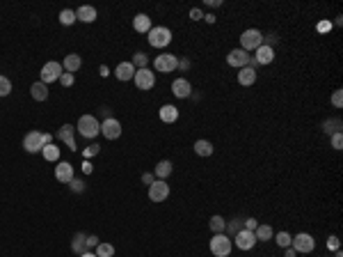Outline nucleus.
<instances>
[{
  "instance_id": "nucleus-48",
  "label": "nucleus",
  "mask_w": 343,
  "mask_h": 257,
  "mask_svg": "<svg viewBox=\"0 0 343 257\" xmlns=\"http://www.w3.org/2000/svg\"><path fill=\"white\" fill-rule=\"evenodd\" d=\"M204 19H206V21H208V23H215V16H213V14H206V16H204Z\"/></svg>"
},
{
  "instance_id": "nucleus-9",
  "label": "nucleus",
  "mask_w": 343,
  "mask_h": 257,
  "mask_svg": "<svg viewBox=\"0 0 343 257\" xmlns=\"http://www.w3.org/2000/svg\"><path fill=\"white\" fill-rule=\"evenodd\" d=\"M291 246L295 248V253H311V250L316 248V241H314V236H311V234H307V232H300V234L293 236Z\"/></svg>"
},
{
  "instance_id": "nucleus-50",
  "label": "nucleus",
  "mask_w": 343,
  "mask_h": 257,
  "mask_svg": "<svg viewBox=\"0 0 343 257\" xmlns=\"http://www.w3.org/2000/svg\"><path fill=\"white\" fill-rule=\"evenodd\" d=\"M83 170L85 172H91V163H83Z\"/></svg>"
},
{
  "instance_id": "nucleus-3",
  "label": "nucleus",
  "mask_w": 343,
  "mask_h": 257,
  "mask_svg": "<svg viewBox=\"0 0 343 257\" xmlns=\"http://www.w3.org/2000/svg\"><path fill=\"white\" fill-rule=\"evenodd\" d=\"M147 37H149V44H151L154 49H165V46H169V42H172V32H169L167 28H162V26L151 28L147 32Z\"/></svg>"
},
{
  "instance_id": "nucleus-2",
  "label": "nucleus",
  "mask_w": 343,
  "mask_h": 257,
  "mask_svg": "<svg viewBox=\"0 0 343 257\" xmlns=\"http://www.w3.org/2000/svg\"><path fill=\"white\" fill-rule=\"evenodd\" d=\"M76 128H78V133H80L83 138L91 140V138H96L98 133H101V122H98L94 115H83V117L78 120Z\"/></svg>"
},
{
  "instance_id": "nucleus-46",
  "label": "nucleus",
  "mask_w": 343,
  "mask_h": 257,
  "mask_svg": "<svg viewBox=\"0 0 343 257\" xmlns=\"http://www.w3.org/2000/svg\"><path fill=\"white\" fill-rule=\"evenodd\" d=\"M295 255H297L295 248H293V246H288V248H286V257H295Z\"/></svg>"
},
{
  "instance_id": "nucleus-6",
  "label": "nucleus",
  "mask_w": 343,
  "mask_h": 257,
  "mask_svg": "<svg viewBox=\"0 0 343 257\" xmlns=\"http://www.w3.org/2000/svg\"><path fill=\"white\" fill-rule=\"evenodd\" d=\"M169 198V184L162 179H156L154 184L149 186V200L151 202H165Z\"/></svg>"
},
{
  "instance_id": "nucleus-16",
  "label": "nucleus",
  "mask_w": 343,
  "mask_h": 257,
  "mask_svg": "<svg viewBox=\"0 0 343 257\" xmlns=\"http://www.w3.org/2000/svg\"><path fill=\"white\" fill-rule=\"evenodd\" d=\"M256 64H270L274 60V49L270 44H261L259 49H256V55H254Z\"/></svg>"
},
{
  "instance_id": "nucleus-32",
  "label": "nucleus",
  "mask_w": 343,
  "mask_h": 257,
  "mask_svg": "<svg viewBox=\"0 0 343 257\" xmlns=\"http://www.w3.org/2000/svg\"><path fill=\"white\" fill-rule=\"evenodd\" d=\"M114 255V246L112 243H98L96 246V257H112Z\"/></svg>"
},
{
  "instance_id": "nucleus-10",
  "label": "nucleus",
  "mask_w": 343,
  "mask_h": 257,
  "mask_svg": "<svg viewBox=\"0 0 343 257\" xmlns=\"http://www.w3.org/2000/svg\"><path fill=\"white\" fill-rule=\"evenodd\" d=\"M154 67H156V72H160V74H169V72H174L176 67H179V60H176V55H172V53H165V55H158L154 60Z\"/></svg>"
},
{
  "instance_id": "nucleus-44",
  "label": "nucleus",
  "mask_w": 343,
  "mask_h": 257,
  "mask_svg": "<svg viewBox=\"0 0 343 257\" xmlns=\"http://www.w3.org/2000/svg\"><path fill=\"white\" fill-rule=\"evenodd\" d=\"M142 181L151 186V184H154V175H149V172H147V175H142Z\"/></svg>"
},
{
  "instance_id": "nucleus-30",
  "label": "nucleus",
  "mask_w": 343,
  "mask_h": 257,
  "mask_svg": "<svg viewBox=\"0 0 343 257\" xmlns=\"http://www.w3.org/2000/svg\"><path fill=\"white\" fill-rule=\"evenodd\" d=\"M224 228H227V221H224L222 216H213V218H210V230H213L215 234H224Z\"/></svg>"
},
{
  "instance_id": "nucleus-42",
  "label": "nucleus",
  "mask_w": 343,
  "mask_h": 257,
  "mask_svg": "<svg viewBox=\"0 0 343 257\" xmlns=\"http://www.w3.org/2000/svg\"><path fill=\"white\" fill-rule=\"evenodd\" d=\"M98 147H101V145H91V147H87V150H85V156H94V154H98Z\"/></svg>"
},
{
  "instance_id": "nucleus-8",
  "label": "nucleus",
  "mask_w": 343,
  "mask_h": 257,
  "mask_svg": "<svg viewBox=\"0 0 343 257\" xmlns=\"http://www.w3.org/2000/svg\"><path fill=\"white\" fill-rule=\"evenodd\" d=\"M135 85H137V90H151V87L156 85V74L151 72V69H137L133 76Z\"/></svg>"
},
{
  "instance_id": "nucleus-24",
  "label": "nucleus",
  "mask_w": 343,
  "mask_h": 257,
  "mask_svg": "<svg viewBox=\"0 0 343 257\" xmlns=\"http://www.w3.org/2000/svg\"><path fill=\"white\" fill-rule=\"evenodd\" d=\"M80 64H83V60H80V55L78 53H71V55L64 57V69H67V74H76L78 69H80Z\"/></svg>"
},
{
  "instance_id": "nucleus-26",
  "label": "nucleus",
  "mask_w": 343,
  "mask_h": 257,
  "mask_svg": "<svg viewBox=\"0 0 343 257\" xmlns=\"http://www.w3.org/2000/svg\"><path fill=\"white\" fill-rule=\"evenodd\" d=\"M154 175H156L158 179H162V181H167V177L172 175V163H169V161H160V163L156 165Z\"/></svg>"
},
{
  "instance_id": "nucleus-36",
  "label": "nucleus",
  "mask_w": 343,
  "mask_h": 257,
  "mask_svg": "<svg viewBox=\"0 0 343 257\" xmlns=\"http://www.w3.org/2000/svg\"><path fill=\"white\" fill-rule=\"evenodd\" d=\"M60 83H62L64 87H71L76 83V76H73V74H62V76H60Z\"/></svg>"
},
{
  "instance_id": "nucleus-22",
  "label": "nucleus",
  "mask_w": 343,
  "mask_h": 257,
  "mask_svg": "<svg viewBox=\"0 0 343 257\" xmlns=\"http://www.w3.org/2000/svg\"><path fill=\"white\" fill-rule=\"evenodd\" d=\"M30 94H32V99L35 101H46L48 99V87H46V83H32L30 85Z\"/></svg>"
},
{
  "instance_id": "nucleus-18",
  "label": "nucleus",
  "mask_w": 343,
  "mask_h": 257,
  "mask_svg": "<svg viewBox=\"0 0 343 257\" xmlns=\"http://www.w3.org/2000/svg\"><path fill=\"white\" fill-rule=\"evenodd\" d=\"M238 83L243 87H250L256 83V69H252V67H243L238 72Z\"/></svg>"
},
{
  "instance_id": "nucleus-13",
  "label": "nucleus",
  "mask_w": 343,
  "mask_h": 257,
  "mask_svg": "<svg viewBox=\"0 0 343 257\" xmlns=\"http://www.w3.org/2000/svg\"><path fill=\"white\" fill-rule=\"evenodd\" d=\"M250 57H252V55H247V51L233 49V51H229L227 62L231 64V67H238V69H243V67H247V64H250Z\"/></svg>"
},
{
  "instance_id": "nucleus-23",
  "label": "nucleus",
  "mask_w": 343,
  "mask_h": 257,
  "mask_svg": "<svg viewBox=\"0 0 343 257\" xmlns=\"http://www.w3.org/2000/svg\"><path fill=\"white\" fill-rule=\"evenodd\" d=\"M133 28L135 32H142V35H147L149 30H151V19L147 14H137L133 19Z\"/></svg>"
},
{
  "instance_id": "nucleus-4",
  "label": "nucleus",
  "mask_w": 343,
  "mask_h": 257,
  "mask_svg": "<svg viewBox=\"0 0 343 257\" xmlns=\"http://www.w3.org/2000/svg\"><path fill=\"white\" fill-rule=\"evenodd\" d=\"M263 44V35H261V30L252 28V30H245L243 35H240V49L243 51H256Z\"/></svg>"
},
{
  "instance_id": "nucleus-41",
  "label": "nucleus",
  "mask_w": 343,
  "mask_h": 257,
  "mask_svg": "<svg viewBox=\"0 0 343 257\" xmlns=\"http://www.w3.org/2000/svg\"><path fill=\"white\" fill-rule=\"evenodd\" d=\"M259 228V225H256V218H247L245 221V230H250V232H254V230Z\"/></svg>"
},
{
  "instance_id": "nucleus-33",
  "label": "nucleus",
  "mask_w": 343,
  "mask_h": 257,
  "mask_svg": "<svg viewBox=\"0 0 343 257\" xmlns=\"http://www.w3.org/2000/svg\"><path fill=\"white\" fill-rule=\"evenodd\" d=\"M274 241H277V246H281V248H288V246H291V241H293V236L288 234V232H277Z\"/></svg>"
},
{
  "instance_id": "nucleus-51",
  "label": "nucleus",
  "mask_w": 343,
  "mask_h": 257,
  "mask_svg": "<svg viewBox=\"0 0 343 257\" xmlns=\"http://www.w3.org/2000/svg\"><path fill=\"white\" fill-rule=\"evenodd\" d=\"M80 257H96V253H90V250H87V253H83Z\"/></svg>"
},
{
  "instance_id": "nucleus-31",
  "label": "nucleus",
  "mask_w": 343,
  "mask_h": 257,
  "mask_svg": "<svg viewBox=\"0 0 343 257\" xmlns=\"http://www.w3.org/2000/svg\"><path fill=\"white\" fill-rule=\"evenodd\" d=\"M73 21H78L73 9H62V12H60V23H62V26H73Z\"/></svg>"
},
{
  "instance_id": "nucleus-45",
  "label": "nucleus",
  "mask_w": 343,
  "mask_h": 257,
  "mask_svg": "<svg viewBox=\"0 0 343 257\" xmlns=\"http://www.w3.org/2000/svg\"><path fill=\"white\" fill-rule=\"evenodd\" d=\"M229 230H231V234L236 236L240 232V225H238V223H231V225H229Z\"/></svg>"
},
{
  "instance_id": "nucleus-35",
  "label": "nucleus",
  "mask_w": 343,
  "mask_h": 257,
  "mask_svg": "<svg viewBox=\"0 0 343 257\" xmlns=\"http://www.w3.org/2000/svg\"><path fill=\"white\" fill-rule=\"evenodd\" d=\"M9 92H12V83H9V78L0 76V97H7Z\"/></svg>"
},
{
  "instance_id": "nucleus-47",
  "label": "nucleus",
  "mask_w": 343,
  "mask_h": 257,
  "mask_svg": "<svg viewBox=\"0 0 343 257\" xmlns=\"http://www.w3.org/2000/svg\"><path fill=\"white\" fill-rule=\"evenodd\" d=\"M329 28H332V23H327V21H325V23H320V26H318V30H329Z\"/></svg>"
},
{
  "instance_id": "nucleus-1",
  "label": "nucleus",
  "mask_w": 343,
  "mask_h": 257,
  "mask_svg": "<svg viewBox=\"0 0 343 257\" xmlns=\"http://www.w3.org/2000/svg\"><path fill=\"white\" fill-rule=\"evenodd\" d=\"M50 143H53V136L50 133H42V131H30L28 136L23 138V147H25L28 154H37V152H42Z\"/></svg>"
},
{
  "instance_id": "nucleus-17",
  "label": "nucleus",
  "mask_w": 343,
  "mask_h": 257,
  "mask_svg": "<svg viewBox=\"0 0 343 257\" xmlns=\"http://www.w3.org/2000/svg\"><path fill=\"white\" fill-rule=\"evenodd\" d=\"M135 72H137V69L133 67V62H121V64H117L114 76H117L119 80H131L135 76Z\"/></svg>"
},
{
  "instance_id": "nucleus-14",
  "label": "nucleus",
  "mask_w": 343,
  "mask_h": 257,
  "mask_svg": "<svg viewBox=\"0 0 343 257\" xmlns=\"http://www.w3.org/2000/svg\"><path fill=\"white\" fill-rule=\"evenodd\" d=\"M233 239H236V246H238L240 250H252L254 243H256V236H254V232H250V230H240Z\"/></svg>"
},
{
  "instance_id": "nucleus-11",
  "label": "nucleus",
  "mask_w": 343,
  "mask_h": 257,
  "mask_svg": "<svg viewBox=\"0 0 343 257\" xmlns=\"http://www.w3.org/2000/svg\"><path fill=\"white\" fill-rule=\"evenodd\" d=\"M101 133H103L108 140H117L121 136V122L114 120V117H108V120L101 122Z\"/></svg>"
},
{
  "instance_id": "nucleus-29",
  "label": "nucleus",
  "mask_w": 343,
  "mask_h": 257,
  "mask_svg": "<svg viewBox=\"0 0 343 257\" xmlns=\"http://www.w3.org/2000/svg\"><path fill=\"white\" fill-rule=\"evenodd\" d=\"M42 154H44L46 161H60V147H55V143L46 145V147L42 150Z\"/></svg>"
},
{
  "instance_id": "nucleus-25",
  "label": "nucleus",
  "mask_w": 343,
  "mask_h": 257,
  "mask_svg": "<svg viewBox=\"0 0 343 257\" xmlns=\"http://www.w3.org/2000/svg\"><path fill=\"white\" fill-rule=\"evenodd\" d=\"M71 248H73V253H78V255L87 253V234L78 232V234L73 236V241H71Z\"/></svg>"
},
{
  "instance_id": "nucleus-21",
  "label": "nucleus",
  "mask_w": 343,
  "mask_h": 257,
  "mask_svg": "<svg viewBox=\"0 0 343 257\" xmlns=\"http://www.w3.org/2000/svg\"><path fill=\"white\" fill-rule=\"evenodd\" d=\"M160 120L165 122V124H174V122L179 120V108L172 106V103L162 106V108H160Z\"/></svg>"
},
{
  "instance_id": "nucleus-15",
  "label": "nucleus",
  "mask_w": 343,
  "mask_h": 257,
  "mask_svg": "<svg viewBox=\"0 0 343 257\" xmlns=\"http://www.w3.org/2000/svg\"><path fill=\"white\" fill-rule=\"evenodd\" d=\"M172 92H174V97H179V99H188L190 94H192V85H190V80H185V78H176L174 83H172Z\"/></svg>"
},
{
  "instance_id": "nucleus-5",
  "label": "nucleus",
  "mask_w": 343,
  "mask_h": 257,
  "mask_svg": "<svg viewBox=\"0 0 343 257\" xmlns=\"http://www.w3.org/2000/svg\"><path fill=\"white\" fill-rule=\"evenodd\" d=\"M210 253L215 257H227L231 253V236L227 234H215L210 239Z\"/></svg>"
},
{
  "instance_id": "nucleus-7",
  "label": "nucleus",
  "mask_w": 343,
  "mask_h": 257,
  "mask_svg": "<svg viewBox=\"0 0 343 257\" xmlns=\"http://www.w3.org/2000/svg\"><path fill=\"white\" fill-rule=\"evenodd\" d=\"M62 64L60 62H55V60H53V62H46L42 67V74H39V76H42V83H53V80H60V76H62Z\"/></svg>"
},
{
  "instance_id": "nucleus-39",
  "label": "nucleus",
  "mask_w": 343,
  "mask_h": 257,
  "mask_svg": "<svg viewBox=\"0 0 343 257\" xmlns=\"http://www.w3.org/2000/svg\"><path fill=\"white\" fill-rule=\"evenodd\" d=\"M327 248L329 250H339V236H329V239H327Z\"/></svg>"
},
{
  "instance_id": "nucleus-28",
  "label": "nucleus",
  "mask_w": 343,
  "mask_h": 257,
  "mask_svg": "<svg viewBox=\"0 0 343 257\" xmlns=\"http://www.w3.org/2000/svg\"><path fill=\"white\" fill-rule=\"evenodd\" d=\"M195 152H197V156H210V154H213V145H210L208 140H197Z\"/></svg>"
},
{
  "instance_id": "nucleus-38",
  "label": "nucleus",
  "mask_w": 343,
  "mask_h": 257,
  "mask_svg": "<svg viewBox=\"0 0 343 257\" xmlns=\"http://www.w3.org/2000/svg\"><path fill=\"white\" fill-rule=\"evenodd\" d=\"M332 147H334V150H341V147H343V136L339 133V131L332 136Z\"/></svg>"
},
{
  "instance_id": "nucleus-27",
  "label": "nucleus",
  "mask_w": 343,
  "mask_h": 257,
  "mask_svg": "<svg viewBox=\"0 0 343 257\" xmlns=\"http://www.w3.org/2000/svg\"><path fill=\"white\" fill-rule=\"evenodd\" d=\"M254 236H256V241H270L273 239V228L270 225H259L254 230Z\"/></svg>"
},
{
  "instance_id": "nucleus-19",
  "label": "nucleus",
  "mask_w": 343,
  "mask_h": 257,
  "mask_svg": "<svg viewBox=\"0 0 343 257\" xmlns=\"http://www.w3.org/2000/svg\"><path fill=\"white\" fill-rule=\"evenodd\" d=\"M57 138L69 145V150H71V152L76 150V138H73V127H71V124H64V127L57 131Z\"/></svg>"
},
{
  "instance_id": "nucleus-43",
  "label": "nucleus",
  "mask_w": 343,
  "mask_h": 257,
  "mask_svg": "<svg viewBox=\"0 0 343 257\" xmlns=\"http://www.w3.org/2000/svg\"><path fill=\"white\" fill-rule=\"evenodd\" d=\"M98 243H101V241H98V239H96V236H94V234H91V236H87V248H96Z\"/></svg>"
},
{
  "instance_id": "nucleus-37",
  "label": "nucleus",
  "mask_w": 343,
  "mask_h": 257,
  "mask_svg": "<svg viewBox=\"0 0 343 257\" xmlns=\"http://www.w3.org/2000/svg\"><path fill=\"white\" fill-rule=\"evenodd\" d=\"M332 106H334V108H341V106H343V94H341V90H336V92L332 94Z\"/></svg>"
},
{
  "instance_id": "nucleus-40",
  "label": "nucleus",
  "mask_w": 343,
  "mask_h": 257,
  "mask_svg": "<svg viewBox=\"0 0 343 257\" xmlns=\"http://www.w3.org/2000/svg\"><path fill=\"white\" fill-rule=\"evenodd\" d=\"M190 19H192V21H202L204 19L202 9H190Z\"/></svg>"
},
{
  "instance_id": "nucleus-34",
  "label": "nucleus",
  "mask_w": 343,
  "mask_h": 257,
  "mask_svg": "<svg viewBox=\"0 0 343 257\" xmlns=\"http://www.w3.org/2000/svg\"><path fill=\"white\" fill-rule=\"evenodd\" d=\"M133 67L135 69H147V55H144V53H135Z\"/></svg>"
},
{
  "instance_id": "nucleus-49",
  "label": "nucleus",
  "mask_w": 343,
  "mask_h": 257,
  "mask_svg": "<svg viewBox=\"0 0 343 257\" xmlns=\"http://www.w3.org/2000/svg\"><path fill=\"white\" fill-rule=\"evenodd\" d=\"M179 67H181V69H188L190 62H188V60H183V62H179Z\"/></svg>"
},
{
  "instance_id": "nucleus-20",
  "label": "nucleus",
  "mask_w": 343,
  "mask_h": 257,
  "mask_svg": "<svg viewBox=\"0 0 343 257\" xmlns=\"http://www.w3.org/2000/svg\"><path fill=\"white\" fill-rule=\"evenodd\" d=\"M76 19L83 23H94L96 21V9L91 7V5H83V7H78Z\"/></svg>"
},
{
  "instance_id": "nucleus-12",
  "label": "nucleus",
  "mask_w": 343,
  "mask_h": 257,
  "mask_svg": "<svg viewBox=\"0 0 343 257\" xmlns=\"http://www.w3.org/2000/svg\"><path fill=\"white\" fill-rule=\"evenodd\" d=\"M55 179L60 184H71L73 181V165L67 163V161H60L55 165Z\"/></svg>"
}]
</instances>
